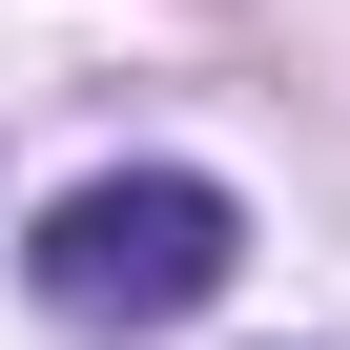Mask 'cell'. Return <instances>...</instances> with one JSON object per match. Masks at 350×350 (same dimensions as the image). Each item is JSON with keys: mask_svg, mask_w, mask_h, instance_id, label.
I'll list each match as a JSON object with an SVG mask.
<instances>
[{"mask_svg": "<svg viewBox=\"0 0 350 350\" xmlns=\"http://www.w3.org/2000/svg\"><path fill=\"white\" fill-rule=\"evenodd\" d=\"M227 268H247V206L206 186V165H103V186H62L42 247H21V288L62 329H186Z\"/></svg>", "mask_w": 350, "mask_h": 350, "instance_id": "cell-1", "label": "cell"}]
</instances>
